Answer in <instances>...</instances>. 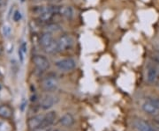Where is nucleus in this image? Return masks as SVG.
<instances>
[{
	"instance_id": "obj_14",
	"label": "nucleus",
	"mask_w": 159,
	"mask_h": 131,
	"mask_svg": "<svg viewBox=\"0 0 159 131\" xmlns=\"http://www.w3.org/2000/svg\"><path fill=\"white\" fill-rule=\"evenodd\" d=\"M157 78V70L155 67H149L147 71V80L148 83H154Z\"/></svg>"
},
{
	"instance_id": "obj_12",
	"label": "nucleus",
	"mask_w": 159,
	"mask_h": 131,
	"mask_svg": "<svg viewBox=\"0 0 159 131\" xmlns=\"http://www.w3.org/2000/svg\"><path fill=\"white\" fill-rule=\"evenodd\" d=\"M63 17L66 18L67 19H72L74 17V10L71 6H62L60 7V12Z\"/></svg>"
},
{
	"instance_id": "obj_15",
	"label": "nucleus",
	"mask_w": 159,
	"mask_h": 131,
	"mask_svg": "<svg viewBox=\"0 0 159 131\" xmlns=\"http://www.w3.org/2000/svg\"><path fill=\"white\" fill-rule=\"evenodd\" d=\"M0 131H11V124L6 120H0Z\"/></svg>"
},
{
	"instance_id": "obj_9",
	"label": "nucleus",
	"mask_w": 159,
	"mask_h": 131,
	"mask_svg": "<svg viewBox=\"0 0 159 131\" xmlns=\"http://www.w3.org/2000/svg\"><path fill=\"white\" fill-rule=\"evenodd\" d=\"M57 118V114L54 111L49 112L46 114H44V118H43V125H42V129H46L48 127L51 126Z\"/></svg>"
},
{
	"instance_id": "obj_16",
	"label": "nucleus",
	"mask_w": 159,
	"mask_h": 131,
	"mask_svg": "<svg viewBox=\"0 0 159 131\" xmlns=\"http://www.w3.org/2000/svg\"><path fill=\"white\" fill-rule=\"evenodd\" d=\"M60 26H58L57 24H49L48 25V28H47V32H50V33H52V32H57V31H59L60 30Z\"/></svg>"
},
{
	"instance_id": "obj_24",
	"label": "nucleus",
	"mask_w": 159,
	"mask_h": 131,
	"mask_svg": "<svg viewBox=\"0 0 159 131\" xmlns=\"http://www.w3.org/2000/svg\"><path fill=\"white\" fill-rule=\"evenodd\" d=\"M1 89H2V86H1V85H0V91H1Z\"/></svg>"
},
{
	"instance_id": "obj_1",
	"label": "nucleus",
	"mask_w": 159,
	"mask_h": 131,
	"mask_svg": "<svg viewBox=\"0 0 159 131\" xmlns=\"http://www.w3.org/2000/svg\"><path fill=\"white\" fill-rule=\"evenodd\" d=\"M40 44L43 49L49 54H54L58 51L57 40L54 39L53 35L50 32H45L40 37Z\"/></svg>"
},
{
	"instance_id": "obj_22",
	"label": "nucleus",
	"mask_w": 159,
	"mask_h": 131,
	"mask_svg": "<svg viewBox=\"0 0 159 131\" xmlns=\"http://www.w3.org/2000/svg\"><path fill=\"white\" fill-rule=\"evenodd\" d=\"M2 52H3V47L0 45V55L2 54Z\"/></svg>"
},
{
	"instance_id": "obj_23",
	"label": "nucleus",
	"mask_w": 159,
	"mask_h": 131,
	"mask_svg": "<svg viewBox=\"0 0 159 131\" xmlns=\"http://www.w3.org/2000/svg\"><path fill=\"white\" fill-rule=\"evenodd\" d=\"M54 131H64V130H60V129H57V130H54Z\"/></svg>"
},
{
	"instance_id": "obj_2",
	"label": "nucleus",
	"mask_w": 159,
	"mask_h": 131,
	"mask_svg": "<svg viewBox=\"0 0 159 131\" xmlns=\"http://www.w3.org/2000/svg\"><path fill=\"white\" fill-rule=\"evenodd\" d=\"M142 110L149 115H157L159 114L158 98H148L142 104Z\"/></svg>"
},
{
	"instance_id": "obj_13",
	"label": "nucleus",
	"mask_w": 159,
	"mask_h": 131,
	"mask_svg": "<svg viewBox=\"0 0 159 131\" xmlns=\"http://www.w3.org/2000/svg\"><path fill=\"white\" fill-rule=\"evenodd\" d=\"M11 114H12V110L10 107H8L6 105L0 106V117L8 119L11 117Z\"/></svg>"
},
{
	"instance_id": "obj_6",
	"label": "nucleus",
	"mask_w": 159,
	"mask_h": 131,
	"mask_svg": "<svg viewBox=\"0 0 159 131\" xmlns=\"http://www.w3.org/2000/svg\"><path fill=\"white\" fill-rule=\"evenodd\" d=\"M42 86L47 91H55L58 86V80L55 76H47L43 80Z\"/></svg>"
},
{
	"instance_id": "obj_10",
	"label": "nucleus",
	"mask_w": 159,
	"mask_h": 131,
	"mask_svg": "<svg viewBox=\"0 0 159 131\" xmlns=\"http://www.w3.org/2000/svg\"><path fill=\"white\" fill-rule=\"evenodd\" d=\"M134 129L136 131H155L152 125L143 120H137L134 122Z\"/></svg>"
},
{
	"instance_id": "obj_21",
	"label": "nucleus",
	"mask_w": 159,
	"mask_h": 131,
	"mask_svg": "<svg viewBox=\"0 0 159 131\" xmlns=\"http://www.w3.org/2000/svg\"><path fill=\"white\" fill-rule=\"evenodd\" d=\"M6 5V0H0V9H2L3 7H5Z\"/></svg>"
},
{
	"instance_id": "obj_11",
	"label": "nucleus",
	"mask_w": 159,
	"mask_h": 131,
	"mask_svg": "<svg viewBox=\"0 0 159 131\" xmlns=\"http://www.w3.org/2000/svg\"><path fill=\"white\" fill-rule=\"evenodd\" d=\"M59 123L64 127H72L75 123V119H74V115L70 113H66L63 115L62 117L59 120Z\"/></svg>"
},
{
	"instance_id": "obj_17",
	"label": "nucleus",
	"mask_w": 159,
	"mask_h": 131,
	"mask_svg": "<svg viewBox=\"0 0 159 131\" xmlns=\"http://www.w3.org/2000/svg\"><path fill=\"white\" fill-rule=\"evenodd\" d=\"M22 18V15H21V12L20 11H15L13 12V15H12V19L14 22H19Z\"/></svg>"
},
{
	"instance_id": "obj_3",
	"label": "nucleus",
	"mask_w": 159,
	"mask_h": 131,
	"mask_svg": "<svg viewBox=\"0 0 159 131\" xmlns=\"http://www.w3.org/2000/svg\"><path fill=\"white\" fill-rule=\"evenodd\" d=\"M55 66L61 71H71L76 67V61L73 58H64L57 60Z\"/></svg>"
},
{
	"instance_id": "obj_5",
	"label": "nucleus",
	"mask_w": 159,
	"mask_h": 131,
	"mask_svg": "<svg viewBox=\"0 0 159 131\" xmlns=\"http://www.w3.org/2000/svg\"><path fill=\"white\" fill-rule=\"evenodd\" d=\"M33 63L34 66L41 71H45L51 66L49 59L43 55H35L33 57Z\"/></svg>"
},
{
	"instance_id": "obj_20",
	"label": "nucleus",
	"mask_w": 159,
	"mask_h": 131,
	"mask_svg": "<svg viewBox=\"0 0 159 131\" xmlns=\"http://www.w3.org/2000/svg\"><path fill=\"white\" fill-rule=\"evenodd\" d=\"M24 55H25V53L20 49H19V57H20V61L23 63L24 62Z\"/></svg>"
},
{
	"instance_id": "obj_18",
	"label": "nucleus",
	"mask_w": 159,
	"mask_h": 131,
	"mask_svg": "<svg viewBox=\"0 0 159 131\" xmlns=\"http://www.w3.org/2000/svg\"><path fill=\"white\" fill-rule=\"evenodd\" d=\"M151 58H152V60H153L155 63H159V50L154 51L153 53H152Z\"/></svg>"
},
{
	"instance_id": "obj_8",
	"label": "nucleus",
	"mask_w": 159,
	"mask_h": 131,
	"mask_svg": "<svg viewBox=\"0 0 159 131\" xmlns=\"http://www.w3.org/2000/svg\"><path fill=\"white\" fill-rule=\"evenodd\" d=\"M43 118H44V114H38L30 118L29 120V128L31 129H41Z\"/></svg>"
},
{
	"instance_id": "obj_7",
	"label": "nucleus",
	"mask_w": 159,
	"mask_h": 131,
	"mask_svg": "<svg viewBox=\"0 0 159 131\" xmlns=\"http://www.w3.org/2000/svg\"><path fill=\"white\" fill-rule=\"evenodd\" d=\"M57 102V99L53 95H45L44 97L43 98L42 102H41V108H43V110H49L51 109L53 106L56 105V103Z\"/></svg>"
},
{
	"instance_id": "obj_25",
	"label": "nucleus",
	"mask_w": 159,
	"mask_h": 131,
	"mask_svg": "<svg viewBox=\"0 0 159 131\" xmlns=\"http://www.w3.org/2000/svg\"><path fill=\"white\" fill-rule=\"evenodd\" d=\"M21 1H22V2H23V1H24V0H21Z\"/></svg>"
},
{
	"instance_id": "obj_4",
	"label": "nucleus",
	"mask_w": 159,
	"mask_h": 131,
	"mask_svg": "<svg viewBox=\"0 0 159 131\" xmlns=\"http://www.w3.org/2000/svg\"><path fill=\"white\" fill-rule=\"evenodd\" d=\"M73 43H74V41H73V39H72V37L70 35L63 34L57 40L58 51L65 52L71 49L72 47H73Z\"/></svg>"
},
{
	"instance_id": "obj_19",
	"label": "nucleus",
	"mask_w": 159,
	"mask_h": 131,
	"mask_svg": "<svg viewBox=\"0 0 159 131\" xmlns=\"http://www.w3.org/2000/svg\"><path fill=\"white\" fill-rule=\"evenodd\" d=\"M3 32H4V34L5 36H9L10 35V33H11V29L9 28L8 27H4V29H3Z\"/></svg>"
}]
</instances>
